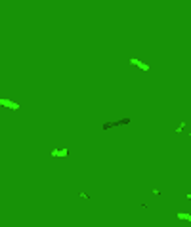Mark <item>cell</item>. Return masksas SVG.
Listing matches in <instances>:
<instances>
[{
  "mask_svg": "<svg viewBox=\"0 0 191 227\" xmlns=\"http://www.w3.org/2000/svg\"><path fill=\"white\" fill-rule=\"evenodd\" d=\"M183 126H185V122H180V124L176 126V130H174V132H182V130H183Z\"/></svg>",
  "mask_w": 191,
  "mask_h": 227,
  "instance_id": "8992f818",
  "label": "cell"
},
{
  "mask_svg": "<svg viewBox=\"0 0 191 227\" xmlns=\"http://www.w3.org/2000/svg\"><path fill=\"white\" fill-rule=\"evenodd\" d=\"M176 218L180 219V221H187V223H191V214H189V212H176Z\"/></svg>",
  "mask_w": 191,
  "mask_h": 227,
  "instance_id": "3957f363",
  "label": "cell"
},
{
  "mask_svg": "<svg viewBox=\"0 0 191 227\" xmlns=\"http://www.w3.org/2000/svg\"><path fill=\"white\" fill-rule=\"evenodd\" d=\"M132 120L130 118H124V120H118V122H105L103 124V130H107V128H113V126H117V124H130Z\"/></svg>",
  "mask_w": 191,
  "mask_h": 227,
  "instance_id": "5b68a950",
  "label": "cell"
},
{
  "mask_svg": "<svg viewBox=\"0 0 191 227\" xmlns=\"http://www.w3.org/2000/svg\"><path fill=\"white\" fill-rule=\"evenodd\" d=\"M0 107H6V109H12V111H19L21 109V105L17 101H12L8 97H0Z\"/></svg>",
  "mask_w": 191,
  "mask_h": 227,
  "instance_id": "6da1fadb",
  "label": "cell"
},
{
  "mask_svg": "<svg viewBox=\"0 0 191 227\" xmlns=\"http://www.w3.org/2000/svg\"><path fill=\"white\" fill-rule=\"evenodd\" d=\"M128 61H130V65H134V67L141 69V71H145V73H149V71H151V65L145 63V61H141V59H138V57H130Z\"/></svg>",
  "mask_w": 191,
  "mask_h": 227,
  "instance_id": "7a4b0ae2",
  "label": "cell"
},
{
  "mask_svg": "<svg viewBox=\"0 0 191 227\" xmlns=\"http://www.w3.org/2000/svg\"><path fill=\"white\" fill-rule=\"evenodd\" d=\"M78 197H80V199H86V200H90V195H86L84 191H80V193H78Z\"/></svg>",
  "mask_w": 191,
  "mask_h": 227,
  "instance_id": "52a82bcc",
  "label": "cell"
},
{
  "mask_svg": "<svg viewBox=\"0 0 191 227\" xmlns=\"http://www.w3.org/2000/svg\"><path fill=\"white\" fill-rule=\"evenodd\" d=\"M69 149H52L50 151V157H67Z\"/></svg>",
  "mask_w": 191,
  "mask_h": 227,
  "instance_id": "277c9868",
  "label": "cell"
}]
</instances>
